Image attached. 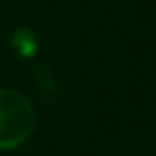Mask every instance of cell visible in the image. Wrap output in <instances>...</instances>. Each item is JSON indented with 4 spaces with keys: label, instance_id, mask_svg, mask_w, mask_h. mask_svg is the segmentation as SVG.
I'll return each mask as SVG.
<instances>
[{
    "label": "cell",
    "instance_id": "obj_1",
    "mask_svg": "<svg viewBox=\"0 0 156 156\" xmlns=\"http://www.w3.org/2000/svg\"><path fill=\"white\" fill-rule=\"evenodd\" d=\"M36 129L32 101L16 89H0V152L22 146Z\"/></svg>",
    "mask_w": 156,
    "mask_h": 156
},
{
    "label": "cell",
    "instance_id": "obj_2",
    "mask_svg": "<svg viewBox=\"0 0 156 156\" xmlns=\"http://www.w3.org/2000/svg\"><path fill=\"white\" fill-rule=\"evenodd\" d=\"M12 46L16 48V51L20 55H34L36 48H38V40H36L34 32L28 30V28H22L14 34L12 38Z\"/></svg>",
    "mask_w": 156,
    "mask_h": 156
}]
</instances>
